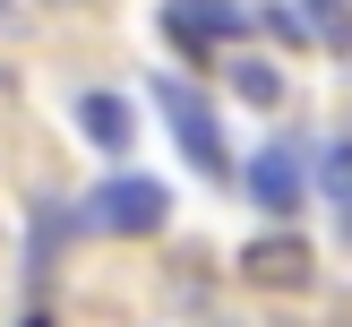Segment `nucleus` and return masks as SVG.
Returning a JSON list of instances; mask_svg holds the SVG:
<instances>
[{
	"label": "nucleus",
	"mask_w": 352,
	"mask_h": 327,
	"mask_svg": "<svg viewBox=\"0 0 352 327\" xmlns=\"http://www.w3.org/2000/svg\"><path fill=\"white\" fill-rule=\"evenodd\" d=\"M155 95H164V120H172V138H181V155L206 172V181H223V172H232V147H223V120H215V103H206L189 78H164Z\"/></svg>",
	"instance_id": "nucleus-1"
},
{
	"label": "nucleus",
	"mask_w": 352,
	"mask_h": 327,
	"mask_svg": "<svg viewBox=\"0 0 352 327\" xmlns=\"http://www.w3.org/2000/svg\"><path fill=\"white\" fill-rule=\"evenodd\" d=\"M309 275H318L309 233H250L241 241V284L250 293H301Z\"/></svg>",
	"instance_id": "nucleus-2"
},
{
	"label": "nucleus",
	"mask_w": 352,
	"mask_h": 327,
	"mask_svg": "<svg viewBox=\"0 0 352 327\" xmlns=\"http://www.w3.org/2000/svg\"><path fill=\"white\" fill-rule=\"evenodd\" d=\"M164 215H172V189L146 181V172H112V181H103V198H95V224H103V233H120V241L164 233Z\"/></svg>",
	"instance_id": "nucleus-3"
},
{
	"label": "nucleus",
	"mask_w": 352,
	"mask_h": 327,
	"mask_svg": "<svg viewBox=\"0 0 352 327\" xmlns=\"http://www.w3.org/2000/svg\"><path fill=\"white\" fill-rule=\"evenodd\" d=\"M301 189H309V172H301V155H292V147L250 155V198L267 207V215H292V207H301Z\"/></svg>",
	"instance_id": "nucleus-4"
},
{
	"label": "nucleus",
	"mask_w": 352,
	"mask_h": 327,
	"mask_svg": "<svg viewBox=\"0 0 352 327\" xmlns=\"http://www.w3.org/2000/svg\"><path fill=\"white\" fill-rule=\"evenodd\" d=\"M78 129L95 138L103 155H129V138H138V112H129L120 95H103V86H95V95H78Z\"/></svg>",
	"instance_id": "nucleus-5"
},
{
	"label": "nucleus",
	"mask_w": 352,
	"mask_h": 327,
	"mask_svg": "<svg viewBox=\"0 0 352 327\" xmlns=\"http://www.w3.org/2000/svg\"><path fill=\"white\" fill-rule=\"evenodd\" d=\"M318 198H327V215H336V233L352 241V138L318 155Z\"/></svg>",
	"instance_id": "nucleus-6"
},
{
	"label": "nucleus",
	"mask_w": 352,
	"mask_h": 327,
	"mask_svg": "<svg viewBox=\"0 0 352 327\" xmlns=\"http://www.w3.org/2000/svg\"><path fill=\"white\" fill-rule=\"evenodd\" d=\"M301 17V34H318L327 52H352V0H284Z\"/></svg>",
	"instance_id": "nucleus-7"
},
{
	"label": "nucleus",
	"mask_w": 352,
	"mask_h": 327,
	"mask_svg": "<svg viewBox=\"0 0 352 327\" xmlns=\"http://www.w3.org/2000/svg\"><path fill=\"white\" fill-rule=\"evenodd\" d=\"M232 95H250V103H284V69L258 61V52H241V61H232Z\"/></svg>",
	"instance_id": "nucleus-8"
}]
</instances>
